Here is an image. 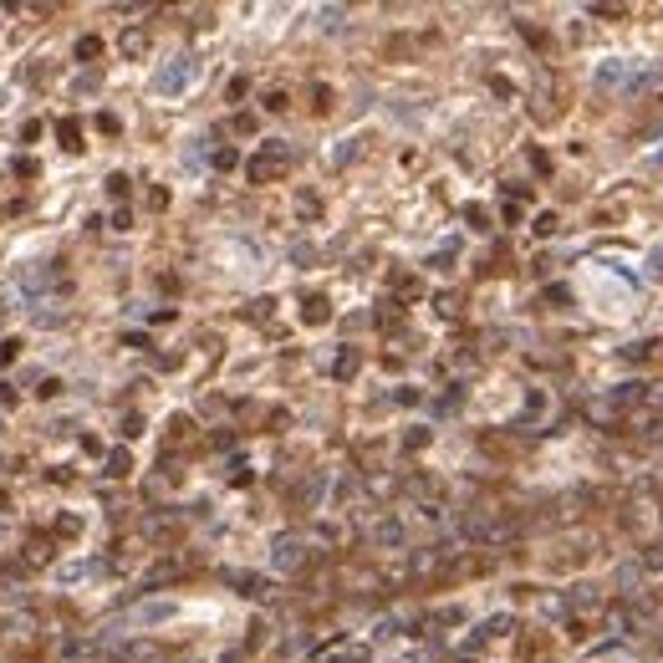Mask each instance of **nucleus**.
<instances>
[{
	"instance_id": "nucleus-1",
	"label": "nucleus",
	"mask_w": 663,
	"mask_h": 663,
	"mask_svg": "<svg viewBox=\"0 0 663 663\" xmlns=\"http://www.w3.org/2000/svg\"><path fill=\"white\" fill-rule=\"evenodd\" d=\"M286 168H291V148H286V143H261V153L245 164V174H250V184H270Z\"/></svg>"
},
{
	"instance_id": "nucleus-3",
	"label": "nucleus",
	"mask_w": 663,
	"mask_h": 663,
	"mask_svg": "<svg viewBox=\"0 0 663 663\" xmlns=\"http://www.w3.org/2000/svg\"><path fill=\"white\" fill-rule=\"evenodd\" d=\"M189 82H194V61H189V57H179L174 67H164L159 77H153V92H159V97H174V92H184Z\"/></svg>"
},
{
	"instance_id": "nucleus-14",
	"label": "nucleus",
	"mask_w": 663,
	"mask_h": 663,
	"mask_svg": "<svg viewBox=\"0 0 663 663\" xmlns=\"http://www.w3.org/2000/svg\"><path fill=\"white\" fill-rule=\"evenodd\" d=\"M57 536H61V541L82 536V521H77V515H61V521H57Z\"/></svg>"
},
{
	"instance_id": "nucleus-9",
	"label": "nucleus",
	"mask_w": 663,
	"mask_h": 663,
	"mask_svg": "<svg viewBox=\"0 0 663 663\" xmlns=\"http://www.w3.org/2000/svg\"><path fill=\"white\" fill-rule=\"evenodd\" d=\"M143 51H148V31H123V57H143Z\"/></svg>"
},
{
	"instance_id": "nucleus-22",
	"label": "nucleus",
	"mask_w": 663,
	"mask_h": 663,
	"mask_svg": "<svg viewBox=\"0 0 663 663\" xmlns=\"http://www.w3.org/2000/svg\"><path fill=\"white\" fill-rule=\"evenodd\" d=\"M108 189H112V194H118V199H123V194H128V174H112V179H108Z\"/></svg>"
},
{
	"instance_id": "nucleus-8",
	"label": "nucleus",
	"mask_w": 663,
	"mask_h": 663,
	"mask_svg": "<svg viewBox=\"0 0 663 663\" xmlns=\"http://www.w3.org/2000/svg\"><path fill=\"white\" fill-rule=\"evenodd\" d=\"M108 475H112V479L133 475V454H128V449H112V454H108Z\"/></svg>"
},
{
	"instance_id": "nucleus-25",
	"label": "nucleus",
	"mask_w": 663,
	"mask_h": 663,
	"mask_svg": "<svg viewBox=\"0 0 663 663\" xmlns=\"http://www.w3.org/2000/svg\"><path fill=\"white\" fill-rule=\"evenodd\" d=\"M0 102H6V92H0Z\"/></svg>"
},
{
	"instance_id": "nucleus-2",
	"label": "nucleus",
	"mask_w": 663,
	"mask_h": 663,
	"mask_svg": "<svg viewBox=\"0 0 663 663\" xmlns=\"http://www.w3.org/2000/svg\"><path fill=\"white\" fill-rule=\"evenodd\" d=\"M270 566H276V571H301L306 566V541L301 536H276V546H270Z\"/></svg>"
},
{
	"instance_id": "nucleus-7",
	"label": "nucleus",
	"mask_w": 663,
	"mask_h": 663,
	"mask_svg": "<svg viewBox=\"0 0 663 663\" xmlns=\"http://www.w3.org/2000/svg\"><path fill=\"white\" fill-rule=\"evenodd\" d=\"M57 138H61V148H67V153L82 148V128H77L72 118H61V123H57Z\"/></svg>"
},
{
	"instance_id": "nucleus-17",
	"label": "nucleus",
	"mask_w": 663,
	"mask_h": 663,
	"mask_svg": "<svg viewBox=\"0 0 663 663\" xmlns=\"http://www.w3.org/2000/svg\"><path fill=\"white\" fill-rule=\"evenodd\" d=\"M240 159H235V148H215V168H235Z\"/></svg>"
},
{
	"instance_id": "nucleus-13",
	"label": "nucleus",
	"mask_w": 663,
	"mask_h": 663,
	"mask_svg": "<svg viewBox=\"0 0 663 663\" xmlns=\"http://www.w3.org/2000/svg\"><path fill=\"white\" fill-rule=\"evenodd\" d=\"M46 556H51V546H46L41 536H36L31 546H26V566H41V562H46Z\"/></svg>"
},
{
	"instance_id": "nucleus-19",
	"label": "nucleus",
	"mask_w": 663,
	"mask_h": 663,
	"mask_svg": "<svg viewBox=\"0 0 663 663\" xmlns=\"http://www.w3.org/2000/svg\"><path fill=\"white\" fill-rule=\"evenodd\" d=\"M266 112H286V92H266Z\"/></svg>"
},
{
	"instance_id": "nucleus-20",
	"label": "nucleus",
	"mask_w": 663,
	"mask_h": 663,
	"mask_svg": "<svg viewBox=\"0 0 663 663\" xmlns=\"http://www.w3.org/2000/svg\"><path fill=\"white\" fill-rule=\"evenodd\" d=\"M643 562H648V566H663V541H658V546H648V551H643Z\"/></svg>"
},
{
	"instance_id": "nucleus-21",
	"label": "nucleus",
	"mask_w": 663,
	"mask_h": 663,
	"mask_svg": "<svg viewBox=\"0 0 663 663\" xmlns=\"http://www.w3.org/2000/svg\"><path fill=\"white\" fill-rule=\"evenodd\" d=\"M138 428H143V419H133V413H128V419H123V439H138Z\"/></svg>"
},
{
	"instance_id": "nucleus-4",
	"label": "nucleus",
	"mask_w": 663,
	"mask_h": 663,
	"mask_svg": "<svg viewBox=\"0 0 663 663\" xmlns=\"http://www.w3.org/2000/svg\"><path fill=\"white\" fill-rule=\"evenodd\" d=\"M301 321H306V327L332 321V301H327V296H306V301H301Z\"/></svg>"
},
{
	"instance_id": "nucleus-24",
	"label": "nucleus",
	"mask_w": 663,
	"mask_h": 663,
	"mask_svg": "<svg viewBox=\"0 0 663 663\" xmlns=\"http://www.w3.org/2000/svg\"><path fill=\"white\" fill-rule=\"evenodd\" d=\"M454 663H475V658H454Z\"/></svg>"
},
{
	"instance_id": "nucleus-16",
	"label": "nucleus",
	"mask_w": 663,
	"mask_h": 663,
	"mask_svg": "<svg viewBox=\"0 0 663 663\" xmlns=\"http://www.w3.org/2000/svg\"><path fill=\"white\" fill-rule=\"evenodd\" d=\"M21 357V342L16 337H6V342H0V362H16Z\"/></svg>"
},
{
	"instance_id": "nucleus-15",
	"label": "nucleus",
	"mask_w": 663,
	"mask_h": 663,
	"mask_svg": "<svg viewBox=\"0 0 663 663\" xmlns=\"http://www.w3.org/2000/svg\"><path fill=\"white\" fill-rule=\"evenodd\" d=\"M424 444H428V428H413V434H403V449H408V454H413V449H424Z\"/></svg>"
},
{
	"instance_id": "nucleus-23",
	"label": "nucleus",
	"mask_w": 663,
	"mask_h": 663,
	"mask_svg": "<svg viewBox=\"0 0 663 663\" xmlns=\"http://www.w3.org/2000/svg\"><path fill=\"white\" fill-rule=\"evenodd\" d=\"M6 505H10V495H6V490H0V511H6Z\"/></svg>"
},
{
	"instance_id": "nucleus-18",
	"label": "nucleus",
	"mask_w": 663,
	"mask_h": 663,
	"mask_svg": "<svg viewBox=\"0 0 663 663\" xmlns=\"http://www.w3.org/2000/svg\"><path fill=\"white\" fill-rule=\"evenodd\" d=\"M464 219H470V225H475V230H485V219H490V215H485V210H479V204H470V210H464Z\"/></svg>"
},
{
	"instance_id": "nucleus-11",
	"label": "nucleus",
	"mask_w": 663,
	"mask_h": 663,
	"mask_svg": "<svg viewBox=\"0 0 663 663\" xmlns=\"http://www.w3.org/2000/svg\"><path fill=\"white\" fill-rule=\"evenodd\" d=\"M373 541H378V546H398L403 541V526L398 521H383L378 531H373Z\"/></svg>"
},
{
	"instance_id": "nucleus-10",
	"label": "nucleus",
	"mask_w": 663,
	"mask_h": 663,
	"mask_svg": "<svg viewBox=\"0 0 663 663\" xmlns=\"http://www.w3.org/2000/svg\"><path fill=\"white\" fill-rule=\"evenodd\" d=\"M72 51H77V61H97L102 57V41H97V36H77Z\"/></svg>"
},
{
	"instance_id": "nucleus-5",
	"label": "nucleus",
	"mask_w": 663,
	"mask_h": 663,
	"mask_svg": "<svg viewBox=\"0 0 663 663\" xmlns=\"http://www.w3.org/2000/svg\"><path fill=\"white\" fill-rule=\"evenodd\" d=\"M368 658V648L362 643H347V648H321L317 653V663H362Z\"/></svg>"
},
{
	"instance_id": "nucleus-6",
	"label": "nucleus",
	"mask_w": 663,
	"mask_h": 663,
	"mask_svg": "<svg viewBox=\"0 0 663 663\" xmlns=\"http://www.w3.org/2000/svg\"><path fill=\"white\" fill-rule=\"evenodd\" d=\"M622 72H628V61H602V67H597V87H617L622 82Z\"/></svg>"
},
{
	"instance_id": "nucleus-12",
	"label": "nucleus",
	"mask_w": 663,
	"mask_h": 663,
	"mask_svg": "<svg viewBox=\"0 0 663 663\" xmlns=\"http://www.w3.org/2000/svg\"><path fill=\"white\" fill-rule=\"evenodd\" d=\"M332 373H337V378H353V373H357V353H353V347H347V353H337Z\"/></svg>"
}]
</instances>
